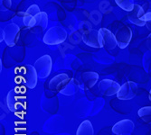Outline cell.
<instances>
[{
    "label": "cell",
    "instance_id": "24",
    "mask_svg": "<svg viewBox=\"0 0 151 135\" xmlns=\"http://www.w3.org/2000/svg\"><path fill=\"white\" fill-rule=\"evenodd\" d=\"M149 97V100L151 101V89H150V92H149V97Z\"/></svg>",
    "mask_w": 151,
    "mask_h": 135
},
{
    "label": "cell",
    "instance_id": "7",
    "mask_svg": "<svg viewBox=\"0 0 151 135\" xmlns=\"http://www.w3.org/2000/svg\"><path fill=\"white\" fill-rule=\"evenodd\" d=\"M99 35H100V41L101 46L106 50H113L118 45L115 35L109 29L101 28L99 30Z\"/></svg>",
    "mask_w": 151,
    "mask_h": 135
},
{
    "label": "cell",
    "instance_id": "15",
    "mask_svg": "<svg viewBox=\"0 0 151 135\" xmlns=\"http://www.w3.org/2000/svg\"><path fill=\"white\" fill-rule=\"evenodd\" d=\"M48 24V16L45 12H40L35 17V21L34 23L33 28L36 32H42L45 31Z\"/></svg>",
    "mask_w": 151,
    "mask_h": 135
},
{
    "label": "cell",
    "instance_id": "5",
    "mask_svg": "<svg viewBox=\"0 0 151 135\" xmlns=\"http://www.w3.org/2000/svg\"><path fill=\"white\" fill-rule=\"evenodd\" d=\"M22 78L24 80V85L30 88L33 89L36 87L37 84V78L38 75L35 69V66L32 65H25L23 69L22 73Z\"/></svg>",
    "mask_w": 151,
    "mask_h": 135
},
{
    "label": "cell",
    "instance_id": "13",
    "mask_svg": "<svg viewBox=\"0 0 151 135\" xmlns=\"http://www.w3.org/2000/svg\"><path fill=\"white\" fill-rule=\"evenodd\" d=\"M40 9H39V6L37 5H32L28 7V9L26 10V12L24 13V19H23V22H24V24L28 27V28H33L34 26V23L35 21V17L38 14L40 13Z\"/></svg>",
    "mask_w": 151,
    "mask_h": 135
},
{
    "label": "cell",
    "instance_id": "4",
    "mask_svg": "<svg viewBox=\"0 0 151 135\" xmlns=\"http://www.w3.org/2000/svg\"><path fill=\"white\" fill-rule=\"evenodd\" d=\"M137 93H138V85L133 81H127L120 87L117 94V97L119 100H130L136 97Z\"/></svg>",
    "mask_w": 151,
    "mask_h": 135
},
{
    "label": "cell",
    "instance_id": "3",
    "mask_svg": "<svg viewBox=\"0 0 151 135\" xmlns=\"http://www.w3.org/2000/svg\"><path fill=\"white\" fill-rule=\"evenodd\" d=\"M4 40L8 47H14L18 42L20 36V27L16 23H9L4 29Z\"/></svg>",
    "mask_w": 151,
    "mask_h": 135
},
{
    "label": "cell",
    "instance_id": "9",
    "mask_svg": "<svg viewBox=\"0 0 151 135\" xmlns=\"http://www.w3.org/2000/svg\"><path fill=\"white\" fill-rule=\"evenodd\" d=\"M145 15L146 12L144 11L143 7L139 5H135L133 9L128 12V18L135 25L144 26L146 25Z\"/></svg>",
    "mask_w": 151,
    "mask_h": 135
},
{
    "label": "cell",
    "instance_id": "18",
    "mask_svg": "<svg viewBox=\"0 0 151 135\" xmlns=\"http://www.w3.org/2000/svg\"><path fill=\"white\" fill-rule=\"evenodd\" d=\"M77 90H78V83L75 81V79L71 78L69 83L66 85V87L60 93L65 95V96H73V95H74L77 92Z\"/></svg>",
    "mask_w": 151,
    "mask_h": 135
},
{
    "label": "cell",
    "instance_id": "22",
    "mask_svg": "<svg viewBox=\"0 0 151 135\" xmlns=\"http://www.w3.org/2000/svg\"><path fill=\"white\" fill-rule=\"evenodd\" d=\"M145 19H146V27L149 31H151V12L146 13Z\"/></svg>",
    "mask_w": 151,
    "mask_h": 135
},
{
    "label": "cell",
    "instance_id": "23",
    "mask_svg": "<svg viewBox=\"0 0 151 135\" xmlns=\"http://www.w3.org/2000/svg\"><path fill=\"white\" fill-rule=\"evenodd\" d=\"M147 47L151 51V33L147 38Z\"/></svg>",
    "mask_w": 151,
    "mask_h": 135
},
{
    "label": "cell",
    "instance_id": "21",
    "mask_svg": "<svg viewBox=\"0 0 151 135\" xmlns=\"http://www.w3.org/2000/svg\"><path fill=\"white\" fill-rule=\"evenodd\" d=\"M12 6V0H0V10L2 12L8 11Z\"/></svg>",
    "mask_w": 151,
    "mask_h": 135
},
{
    "label": "cell",
    "instance_id": "19",
    "mask_svg": "<svg viewBox=\"0 0 151 135\" xmlns=\"http://www.w3.org/2000/svg\"><path fill=\"white\" fill-rule=\"evenodd\" d=\"M139 116L145 122V123L150 124L151 123V106H145L142 107L138 112Z\"/></svg>",
    "mask_w": 151,
    "mask_h": 135
},
{
    "label": "cell",
    "instance_id": "12",
    "mask_svg": "<svg viewBox=\"0 0 151 135\" xmlns=\"http://www.w3.org/2000/svg\"><path fill=\"white\" fill-rule=\"evenodd\" d=\"M82 41L83 43L93 48H101V43L100 41V35H99V31L91 29L87 30L82 34Z\"/></svg>",
    "mask_w": 151,
    "mask_h": 135
},
{
    "label": "cell",
    "instance_id": "8",
    "mask_svg": "<svg viewBox=\"0 0 151 135\" xmlns=\"http://www.w3.org/2000/svg\"><path fill=\"white\" fill-rule=\"evenodd\" d=\"M99 90L105 97H111L117 95L120 86L118 82L111 79H102L99 83Z\"/></svg>",
    "mask_w": 151,
    "mask_h": 135
},
{
    "label": "cell",
    "instance_id": "1",
    "mask_svg": "<svg viewBox=\"0 0 151 135\" xmlns=\"http://www.w3.org/2000/svg\"><path fill=\"white\" fill-rule=\"evenodd\" d=\"M67 38V32L60 26H53L45 34L43 41L47 45H58L63 43Z\"/></svg>",
    "mask_w": 151,
    "mask_h": 135
},
{
    "label": "cell",
    "instance_id": "16",
    "mask_svg": "<svg viewBox=\"0 0 151 135\" xmlns=\"http://www.w3.org/2000/svg\"><path fill=\"white\" fill-rule=\"evenodd\" d=\"M99 79V75L96 72L88 71L81 74V81L86 89H90L94 87Z\"/></svg>",
    "mask_w": 151,
    "mask_h": 135
},
{
    "label": "cell",
    "instance_id": "2",
    "mask_svg": "<svg viewBox=\"0 0 151 135\" xmlns=\"http://www.w3.org/2000/svg\"><path fill=\"white\" fill-rule=\"evenodd\" d=\"M35 69L37 72L39 78L47 77L52 70V61L49 55H44L40 57L35 63Z\"/></svg>",
    "mask_w": 151,
    "mask_h": 135
},
{
    "label": "cell",
    "instance_id": "14",
    "mask_svg": "<svg viewBox=\"0 0 151 135\" xmlns=\"http://www.w3.org/2000/svg\"><path fill=\"white\" fill-rule=\"evenodd\" d=\"M22 97L17 89H12L8 92L6 97V104L8 109L11 112H16L17 110V106L21 103Z\"/></svg>",
    "mask_w": 151,
    "mask_h": 135
},
{
    "label": "cell",
    "instance_id": "11",
    "mask_svg": "<svg viewBox=\"0 0 151 135\" xmlns=\"http://www.w3.org/2000/svg\"><path fill=\"white\" fill-rule=\"evenodd\" d=\"M134 123L129 119L118 122L112 127V132L116 135H129L134 130Z\"/></svg>",
    "mask_w": 151,
    "mask_h": 135
},
{
    "label": "cell",
    "instance_id": "10",
    "mask_svg": "<svg viewBox=\"0 0 151 135\" xmlns=\"http://www.w3.org/2000/svg\"><path fill=\"white\" fill-rule=\"evenodd\" d=\"M71 77H69L67 74L62 73L57 76L53 77L49 82V89L52 92H61L66 85L69 83Z\"/></svg>",
    "mask_w": 151,
    "mask_h": 135
},
{
    "label": "cell",
    "instance_id": "17",
    "mask_svg": "<svg viewBox=\"0 0 151 135\" xmlns=\"http://www.w3.org/2000/svg\"><path fill=\"white\" fill-rule=\"evenodd\" d=\"M93 126L89 120L82 122L76 131V135H93Z\"/></svg>",
    "mask_w": 151,
    "mask_h": 135
},
{
    "label": "cell",
    "instance_id": "6",
    "mask_svg": "<svg viewBox=\"0 0 151 135\" xmlns=\"http://www.w3.org/2000/svg\"><path fill=\"white\" fill-rule=\"evenodd\" d=\"M118 46L120 49H125L129 44L132 38V31L127 25H122L115 33Z\"/></svg>",
    "mask_w": 151,
    "mask_h": 135
},
{
    "label": "cell",
    "instance_id": "20",
    "mask_svg": "<svg viewBox=\"0 0 151 135\" xmlns=\"http://www.w3.org/2000/svg\"><path fill=\"white\" fill-rule=\"evenodd\" d=\"M115 2L122 10L127 12L131 11L135 6L133 0H115Z\"/></svg>",
    "mask_w": 151,
    "mask_h": 135
}]
</instances>
